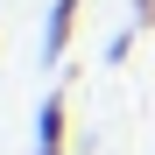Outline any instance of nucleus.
<instances>
[{
    "label": "nucleus",
    "instance_id": "obj_1",
    "mask_svg": "<svg viewBox=\"0 0 155 155\" xmlns=\"http://www.w3.org/2000/svg\"><path fill=\"white\" fill-rule=\"evenodd\" d=\"M35 155H71V92L57 85L35 113Z\"/></svg>",
    "mask_w": 155,
    "mask_h": 155
},
{
    "label": "nucleus",
    "instance_id": "obj_3",
    "mask_svg": "<svg viewBox=\"0 0 155 155\" xmlns=\"http://www.w3.org/2000/svg\"><path fill=\"white\" fill-rule=\"evenodd\" d=\"M134 35H141V28H120V35L106 42V64H127V49H134Z\"/></svg>",
    "mask_w": 155,
    "mask_h": 155
},
{
    "label": "nucleus",
    "instance_id": "obj_2",
    "mask_svg": "<svg viewBox=\"0 0 155 155\" xmlns=\"http://www.w3.org/2000/svg\"><path fill=\"white\" fill-rule=\"evenodd\" d=\"M78 14H85V0H49V21H42V64H64V57H71Z\"/></svg>",
    "mask_w": 155,
    "mask_h": 155
},
{
    "label": "nucleus",
    "instance_id": "obj_4",
    "mask_svg": "<svg viewBox=\"0 0 155 155\" xmlns=\"http://www.w3.org/2000/svg\"><path fill=\"white\" fill-rule=\"evenodd\" d=\"M134 28H155V0H134Z\"/></svg>",
    "mask_w": 155,
    "mask_h": 155
}]
</instances>
